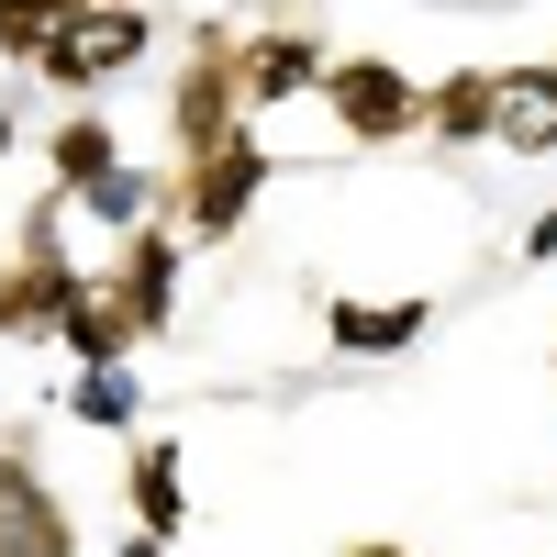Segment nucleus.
<instances>
[{
	"label": "nucleus",
	"instance_id": "7",
	"mask_svg": "<svg viewBox=\"0 0 557 557\" xmlns=\"http://www.w3.org/2000/svg\"><path fill=\"white\" fill-rule=\"evenodd\" d=\"M112 290H123V312H134V335H168V323H178V223H146V235L123 246Z\"/></svg>",
	"mask_w": 557,
	"mask_h": 557
},
{
	"label": "nucleus",
	"instance_id": "17",
	"mask_svg": "<svg viewBox=\"0 0 557 557\" xmlns=\"http://www.w3.org/2000/svg\"><path fill=\"white\" fill-rule=\"evenodd\" d=\"M546 357H557V335H546Z\"/></svg>",
	"mask_w": 557,
	"mask_h": 557
},
{
	"label": "nucleus",
	"instance_id": "2",
	"mask_svg": "<svg viewBox=\"0 0 557 557\" xmlns=\"http://www.w3.org/2000/svg\"><path fill=\"white\" fill-rule=\"evenodd\" d=\"M146 45H157V23H146V0H78V23L34 57V78L45 89H112V78H134L146 67Z\"/></svg>",
	"mask_w": 557,
	"mask_h": 557
},
{
	"label": "nucleus",
	"instance_id": "12",
	"mask_svg": "<svg viewBox=\"0 0 557 557\" xmlns=\"http://www.w3.org/2000/svg\"><path fill=\"white\" fill-rule=\"evenodd\" d=\"M67 23H78V0H0V57H12V67H34Z\"/></svg>",
	"mask_w": 557,
	"mask_h": 557
},
{
	"label": "nucleus",
	"instance_id": "5",
	"mask_svg": "<svg viewBox=\"0 0 557 557\" xmlns=\"http://www.w3.org/2000/svg\"><path fill=\"white\" fill-rule=\"evenodd\" d=\"M323 34L312 23H257L246 34V57H235V78H246V112H268V101H290V89H323Z\"/></svg>",
	"mask_w": 557,
	"mask_h": 557
},
{
	"label": "nucleus",
	"instance_id": "14",
	"mask_svg": "<svg viewBox=\"0 0 557 557\" xmlns=\"http://www.w3.org/2000/svg\"><path fill=\"white\" fill-rule=\"evenodd\" d=\"M346 557H412V546H391V535H357V546H346Z\"/></svg>",
	"mask_w": 557,
	"mask_h": 557
},
{
	"label": "nucleus",
	"instance_id": "6",
	"mask_svg": "<svg viewBox=\"0 0 557 557\" xmlns=\"http://www.w3.org/2000/svg\"><path fill=\"white\" fill-rule=\"evenodd\" d=\"M0 546L12 557H78V535H67V513H57L34 457H0Z\"/></svg>",
	"mask_w": 557,
	"mask_h": 557
},
{
	"label": "nucleus",
	"instance_id": "3",
	"mask_svg": "<svg viewBox=\"0 0 557 557\" xmlns=\"http://www.w3.org/2000/svg\"><path fill=\"white\" fill-rule=\"evenodd\" d=\"M323 112H335L346 146H412L424 134V78L401 57H335L323 67Z\"/></svg>",
	"mask_w": 557,
	"mask_h": 557
},
{
	"label": "nucleus",
	"instance_id": "13",
	"mask_svg": "<svg viewBox=\"0 0 557 557\" xmlns=\"http://www.w3.org/2000/svg\"><path fill=\"white\" fill-rule=\"evenodd\" d=\"M513 257H524V268H557V201L524 223V246H513Z\"/></svg>",
	"mask_w": 557,
	"mask_h": 557
},
{
	"label": "nucleus",
	"instance_id": "16",
	"mask_svg": "<svg viewBox=\"0 0 557 557\" xmlns=\"http://www.w3.org/2000/svg\"><path fill=\"white\" fill-rule=\"evenodd\" d=\"M12 146H23V123H12V112H0V157H12Z\"/></svg>",
	"mask_w": 557,
	"mask_h": 557
},
{
	"label": "nucleus",
	"instance_id": "4",
	"mask_svg": "<svg viewBox=\"0 0 557 557\" xmlns=\"http://www.w3.org/2000/svg\"><path fill=\"white\" fill-rule=\"evenodd\" d=\"M424 323H435V301L424 290H335L323 301V346L335 357H401V346H424Z\"/></svg>",
	"mask_w": 557,
	"mask_h": 557
},
{
	"label": "nucleus",
	"instance_id": "18",
	"mask_svg": "<svg viewBox=\"0 0 557 557\" xmlns=\"http://www.w3.org/2000/svg\"><path fill=\"white\" fill-rule=\"evenodd\" d=\"M0 557H12V546H0Z\"/></svg>",
	"mask_w": 557,
	"mask_h": 557
},
{
	"label": "nucleus",
	"instance_id": "1",
	"mask_svg": "<svg viewBox=\"0 0 557 557\" xmlns=\"http://www.w3.org/2000/svg\"><path fill=\"white\" fill-rule=\"evenodd\" d=\"M268 178H278V157L257 146H223V157H201V168H178L168 178V223H178V246H235L246 235V212L268 201Z\"/></svg>",
	"mask_w": 557,
	"mask_h": 557
},
{
	"label": "nucleus",
	"instance_id": "15",
	"mask_svg": "<svg viewBox=\"0 0 557 557\" xmlns=\"http://www.w3.org/2000/svg\"><path fill=\"white\" fill-rule=\"evenodd\" d=\"M123 557H168V535H123Z\"/></svg>",
	"mask_w": 557,
	"mask_h": 557
},
{
	"label": "nucleus",
	"instance_id": "9",
	"mask_svg": "<svg viewBox=\"0 0 557 557\" xmlns=\"http://www.w3.org/2000/svg\"><path fill=\"white\" fill-rule=\"evenodd\" d=\"M424 134L435 146H491V67H446L424 89Z\"/></svg>",
	"mask_w": 557,
	"mask_h": 557
},
{
	"label": "nucleus",
	"instance_id": "11",
	"mask_svg": "<svg viewBox=\"0 0 557 557\" xmlns=\"http://www.w3.org/2000/svg\"><path fill=\"white\" fill-rule=\"evenodd\" d=\"M134 412H146V380H134V368H78L67 380V424H89V435H123Z\"/></svg>",
	"mask_w": 557,
	"mask_h": 557
},
{
	"label": "nucleus",
	"instance_id": "8",
	"mask_svg": "<svg viewBox=\"0 0 557 557\" xmlns=\"http://www.w3.org/2000/svg\"><path fill=\"white\" fill-rule=\"evenodd\" d=\"M112 168H123V123H112V112H67L57 134H45V178H57V201L101 190Z\"/></svg>",
	"mask_w": 557,
	"mask_h": 557
},
{
	"label": "nucleus",
	"instance_id": "10",
	"mask_svg": "<svg viewBox=\"0 0 557 557\" xmlns=\"http://www.w3.org/2000/svg\"><path fill=\"white\" fill-rule=\"evenodd\" d=\"M190 524V491H178V446L146 435L134 446V535H178Z\"/></svg>",
	"mask_w": 557,
	"mask_h": 557
}]
</instances>
